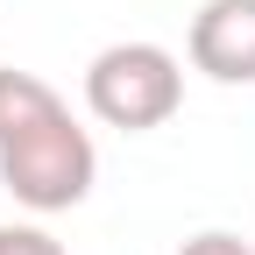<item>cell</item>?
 <instances>
[{
    "instance_id": "obj_1",
    "label": "cell",
    "mask_w": 255,
    "mask_h": 255,
    "mask_svg": "<svg viewBox=\"0 0 255 255\" xmlns=\"http://www.w3.org/2000/svg\"><path fill=\"white\" fill-rule=\"evenodd\" d=\"M92 177H100V149H92V135L71 121V107L0 142V184H7V199L28 206V213L85 206Z\"/></svg>"
},
{
    "instance_id": "obj_2",
    "label": "cell",
    "mask_w": 255,
    "mask_h": 255,
    "mask_svg": "<svg viewBox=\"0 0 255 255\" xmlns=\"http://www.w3.org/2000/svg\"><path fill=\"white\" fill-rule=\"evenodd\" d=\"M85 107L121 135H149L184 107V64L163 43H107L85 64Z\"/></svg>"
},
{
    "instance_id": "obj_3",
    "label": "cell",
    "mask_w": 255,
    "mask_h": 255,
    "mask_svg": "<svg viewBox=\"0 0 255 255\" xmlns=\"http://www.w3.org/2000/svg\"><path fill=\"white\" fill-rule=\"evenodd\" d=\"M184 57L213 85H255V0H206L191 14Z\"/></svg>"
},
{
    "instance_id": "obj_4",
    "label": "cell",
    "mask_w": 255,
    "mask_h": 255,
    "mask_svg": "<svg viewBox=\"0 0 255 255\" xmlns=\"http://www.w3.org/2000/svg\"><path fill=\"white\" fill-rule=\"evenodd\" d=\"M50 114H64V92H57V85H43L36 71H14V64H0V142L21 135V128H36V121H50Z\"/></svg>"
},
{
    "instance_id": "obj_5",
    "label": "cell",
    "mask_w": 255,
    "mask_h": 255,
    "mask_svg": "<svg viewBox=\"0 0 255 255\" xmlns=\"http://www.w3.org/2000/svg\"><path fill=\"white\" fill-rule=\"evenodd\" d=\"M0 255H64V241L36 220H14V227H0Z\"/></svg>"
},
{
    "instance_id": "obj_6",
    "label": "cell",
    "mask_w": 255,
    "mask_h": 255,
    "mask_svg": "<svg viewBox=\"0 0 255 255\" xmlns=\"http://www.w3.org/2000/svg\"><path fill=\"white\" fill-rule=\"evenodd\" d=\"M177 255H255V248H248L241 234H227V227H206V234H191Z\"/></svg>"
}]
</instances>
